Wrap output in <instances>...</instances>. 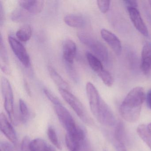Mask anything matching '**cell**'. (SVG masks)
Returning <instances> with one entry per match:
<instances>
[{"instance_id": "obj_12", "label": "cell", "mask_w": 151, "mask_h": 151, "mask_svg": "<svg viewBox=\"0 0 151 151\" xmlns=\"http://www.w3.org/2000/svg\"><path fill=\"white\" fill-rule=\"evenodd\" d=\"M141 69L145 75H147L151 70V42L144 43L141 53Z\"/></svg>"}, {"instance_id": "obj_34", "label": "cell", "mask_w": 151, "mask_h": 151, "mask_svg": "<svg viewBox=\"0 0 151 151\" xmlns=\"http://www.w3.org/2000/svg\"><path fill=\"white\" fill-rule=\"evenodd\" d=\"M0 23L1 25H2L3 22V18H4V11H3V6L1 1L0 2Z\"/></svg>"}, {"instance_id": "obj_24", "label": "cell", "mask_w": 151, "mask_h": 151, "mask_svg": "<svg viewBox=\"0 0 151 151\" xmlns=\"http://www.w3.org/2000/svg\"><path fill=\"white\" fill-rule=\"evenodd\" d=\"M98 75L106 86H111L113 85L114 82V78L108 71L104 69Z\"/></svg>"}, {"instance_id": "obj_13", "label": "cell", "mask_w": 151, "mask_h": 151, "mask_svg": "<svg viewBox=\"0 0 151 151\" xmlns=\"http://www.w3.org/2000/svg\"><path fill=\"white\" fill-rule=\"evenodd\" d=\"M20 6L27 12L31 14H37L40 13L44 6L45 1L42 0L19 1Z\"/></svg>"}, {"instance_id": "obj_32", "label": "cell", "mask_w": 151, "mask_h": 151, "mask_svg": "<svg viewBox=\"0 0 151 151\" xmlns=\"http://www.w3.org/2000/svg\"><path fill=\"white\" fill-rule=\"evenodd\" d=\"M127 8H137L138 6L137 1L134 0H126L124 1Z\"/></svg>"}, {"instance_id": "obj_11", "label": "cell", "mask_w": 151, "mask_h": 151, "mask_svg": "<svg viewBox=\"0 0 151 151\" xmlns=\"http://www.w3.org/2000/svg\"><path fill=\"white\" fill-rule=\"evenodd\" d=\"M0 129L10 142L14 144L17 143V136L15 131L6 116L2 113L0 115Z\"/></svg>"}, {"instance_id": "obj_1", "label": "cell", "mask_w": 151, "mask_h": 151, "mask_svg": "<svg viewBox=\"0 0 151 151\" xmlns=\"http://www.w3.org/2000/svg\"><path fill=\"white\" fill-rule=\"evenodd\" d=\"M144 89L137 86L132 89L124 98L119 108L122 117L127 122H137L140 115L142 104L145 100Z\"/></svg>"}, {"instance_id": "obj_8", "label": "cell", "mask_w": 151, "mask_h": 151, "mask_svg": "<svg viewBox=\"0 0 151 151\" xmlns=\"http://www.w3.org/2000/svg\"><path fill=\"white\" fill-rule=\"evenodd\" d=\"M86 91L91 111L96 117L101 98L96 87L90 82H88L86 84Z\"/></svg>"}, {"instance_id": "obj_16", "label": "cell", "mask_w": 151, "mask_h": 151, "mask_svg": "<svg viewBox=\"0 0 151 151\" xmlns=\"http://www.w3.org/2000/svg\"><path fill=\"white\" fill-rule=\"evenodd\" d=\"M84 140V138L67 134L65 137L66 146L70 151H80Z\"/></svg>"}, {"instance_id": "obj_4", "label": "cell", "mask_w": 151, "mask_h": 151, "mask_svg": "<svg viewBox=\"0 0 151 151\" xmlns=\"http://www.w3.org/2000/svg\"><path fill=\"white\" fill-rule=\"evenodd\" d=\"M59 92L63 99L72 108L83 122L89 125L92 124V120L88 112L82 102L76 96L68 90L59 89Z\"/></svg>"}, {"instance_id": "obj_21", "label": "cell", "mask_w": 151, "mask_h": 151, "mask_svg": "<svg viewBox=\"0 0 151 151\" xmlns=\"http://www.w3.org/2000/svg\"><path fill=\"white\" fill-rule=\"evenodd\" d=\"M32 35L31 28L29 25L22 26L16 32L17 38L22 42H27L30 39Z\"/></svg>"}, {"instance_id": "obj_35", "label": "cell", "mask_w": 151, "mask_h": 151, "mask_svg": "<svg viewBox=\"0 0 151 151\" xmlns=\"http://www.w3.org/2000/svg\"><path fill=\"white\" fill-rule=\"evenodd\" d=\"M1 69L3 72H4L5 74H8L9 75L10 73V70H9V68L8 67V66H4V65H1Z\"/></svg>"}, {"instance_id": "obj_31", "label": "cell", "mask_w": 151, "mask_h": 151, "mask_svg": "<svg viewBox=\"0 0 151 151\" xmlns=\"http://www.w3.org/2000/svg\"><path fill=\"white\" fill-rule=\"evenodd\" d=\"M30 141L29 137L28 136H25L24 137L21 143V151H31L29 147Z\"/></svg>"}, {"instance_id": "obj_23", "label": "cell", "mask_w": 151, "mask_h": 151, "mask_svg": "<svg viewBox=\"0 0 151 151\" xmlns=\"http://www.w3.org/2000/svg\"><path fill=\"white\" fill-rule=\"evenodd\" d=\"M47 136L51 143L55 147L59 150H61L62 147L56 134V132L52 127H49L47 129Z\"/></svg>"}, {"instance_id": "obj_5", "label": "cell", "mask_w": 151, "mask_h": 151, "mask_svg": "<svg viewBox=\"0 0 151 151\" xmlns=\"http://www.w3.org/2000/svg\"><path fill=\"white\" fill-rule=\"evenodd\" d=\"M1 89L4 99V107L9 119L12 122L14 115V94L10 83L6 78L1 79Z\"/></svg>"}, {"instance_id": "obj_7", "label": "cell", "mask_w": 151, "mask_h": 151, "mask_svg": "<svg viewBox=\"0 0 151 151\" xmlns=\"http://www.w3.org/2000/svg\"><path fill=\"white\" fill-rule=\"evenodd\" d=\"M9 43L17 59L24 67L29 68L30 65L29 56L23 45L12 36L8 37Z\"/></svg>"}, {"instance_id": "obj_15", "label": "cell", "mask_w": 151, "mask_h": 151, "mask_svg": "<svg viewBox=\"0 0 151 151\" xmlns=\"http://www.w3.org/2000/svg\"><path fill=\"white\" fill-rule=\"evenodd\" d=\"M65 23L70 27L83 28L86 26V22L83 15L78 14H70L64 17Z\"/></svg>"}, {"instance_id": "obj_39", "label": "cell", "mask_w": 151, "mask_h": 151, "mask_svg": "<svg viewBox=\"0 0 151 151\" xmlns=\"http://www.w3.org/2000/svg\"><path fill=\"white\" fill-rule=\"evenodd\" d=\"M148 2H149V5H150V6L151 7V0L149 1H148Z\"/></svg>"}, {"instance_id": "obj_22", "label": "cell", "mask_w": 151, "mask_h": 151, "mask_svg": "<svg viewBox=\"0 0 151 151\" xmlns=\"http://www.w3.org/2000/svg\"><path fill=\"white\" fill-rule=\"evenodd\" d=\"M49 146V145L42 139H35L30 142L31 151H47Z\"/></svg>"}, {"instance_id": "obj_29", "label": "cell", "mask_w": 151, "mask_h": 151, "mask_svg": "<svg viewBox=\"0 0 151 151\" xmlns=\"http://www.w3.org/2000/svg\"><path fill=\"white\" fill-rule=\"evenodd\" d=\"M19 110L22 118L25 120L29 114V109L26 103L22 99L19 100Z\"/></svg>"}, {"instance_id": "obj_33", "label": "cell", "mask_w": 151, "mask_h": 151, "mask_svg": "<svg viewBox=\"0 0 151 151\" xmlns=\"http://www.w3.org/2000/svg\"><path fill=\"white\" fill-rule=\"evenodd\" d=\"M146 101L147 106L148 108L151 109V89H150L147 92L145 98Z\"/></svg>"}, {"instance_id": "obj_9", "label": "cell", "mask_w": 151, "mask_h": 151, "mask_svg": "<svg viewBox=\"0 0 151 151\" xmlns=\"http://www.w3.org/2000/svg\"><path fill=\"white\" fill-rule=\"evenodd\" d=\"M127 10L132 22L138 31L145 37L148 36L149 34L147 27L137 9L127 8Z\"/></svg>"}, {"instance_id": "obj_30", "label": "cell", "mask_w": 151, "mask_h": 151, "mask_svg": "<svg viewBox=\"0 0 151 151\" xmlns=\"http://www.w3.org/2000/svg\"><path fill=\"white\" fill-rule=\"evenodd\" d=\"M43 91L47 99L52 103L53 104H54V106L61 104L59 99L55 95H54L49 90L47 89H44Z\"/></svg>"}, {"instance_id": "obj_6", "label": "cell", "mask_w": 151, "mask_h": 151, "mask_svg": "<svg viewBox=\"0 0 151 151\" xmlns=\"http://www.w3.org/2000/svg\"><path fill=\"white\" fill-rule=\"evenodd\" d=\"M99 122L108 127L114 126L116 123L114 113L108 105L101 99L98 113L96 116Z\"/></svg>"}, {"instance_id": "obj_18", "label": "cell", "mask_w": 151, "mask_h": 151, "mask_svg": "<svg viewBox=\"0 0 151 151\" xmlns=\"http://www.w3.org/2000/svg\"><path fill=\"white\" fill-rule=\"evenodd\" d=\"M126 141V132L124 124L122 122H117L116 125L114 135V142L125 145Z\"/></svg>"}, {"instance_id": "obj_27", "label": "cell", "mask_w": 151, "mask_h": 151, "mask_svg": "<svg viewBox=\"0 0 151 151\" xmlns=\"http://www.w3.org/2000/svg\"><path fill=\"white\" fill-rule=\"evenodd\" d=\"M65 63L66 70L68 76L74 82L77 83L78 81V75L73 66V64Z\"/></svg>"}, {"instance_id": "obj_37", "label": "cell", "mask_w": 151, "mask_h": 151, "mask_svg": "<svg viewBox=\"0 0 151 151\" xmlns=\"http://www.w3.org/2000/svg\"><path fill=\"white\" fill-rule=\"evenodd\" d=\"M47 151H56V149L52 146L49 145V146L48 147V150H47Z\"/></svg>"}, {"instance_id": "obj_25", "label": "cell", "mask_w": 151, "mask_h": 151, "mask_svg": "<svg viewBox=\"0 0 151 151\" xmlns=\"http://www.w3.org/2000/svg\"><path fill=\"white\" fill-rule=\"evenodd\" d=\"M27 11L23 9H17L11 14V18L12 21L16 22H20L23 21L27 17Z\"/></svg>"}, {"instance_id": "obj_3", "label": "cell", "mask_w": 151, "mask_h": 151, "mask_svg": "<svg viewBox=\"0 0 151 151\" xmlns=\"http://www.w3.org/2000/svg\"><path fill=\"white\" fill-rule=\"evenodd\" d=\"M78 37L83 44L87 46L101 61L106 62L108 59V52L106 47L101 42L93 37L91 34L84 32H78Z\"/></svg>"}, {"instance_id": "obj_20", "label": "cell", "mask_w": 151, "mask_h": 151, "mask_svg": "<svg viewBox=\"0 0 151 151\" xmlns=\"http://www.w3.org/2000/svg\"><path fill=\"white\" fill-rule=\"evenodd\" d=\"M137 131L139 137L151 149V133L148 131L147 126L144 124H139Z\"/></svg>"}, {"instance_id": "obj_14", "label": "cell", "mask_w": 151, "mask_h": 151, "mask_svg": "<svg viewBox=\"0 0 151 151\" xmlns=\"http://www.w3.org/2000/svg\"><path fill=\"white\" fill-rule=\"evenodd\" d=\"M63 51L65 62L73 64L74 58L76 53L77 47L76 43L71 40H67L63 44Z\"/></svg>"}, {"instance_id": "obj_17", "label": "cell", "mask_w": 151, "mask_h": 151, "mask_svg": "<svg viewBox=\"0 0 151 151\" xmlns=\"http://www.w3.org/2000/svg\"><path fill=\"white\" fill-rule=\"evenodd\" d=\"M48 70L49 75L55 83L59 87V89L69 90V86L68 83L58 74L54 68L51 66H48Z\"/></svg>"}, {"instance_id": "obj_28", "label": "cell", "mask_w": 151, "mask_h": 151, "mask_svg": "<svg viewBox=\"0 0 151 151\" xmlns=\"http://www.w3.org/2000/svg\"><path fill=\"white\" fill-rule=\"evenodd\" d=\"M110 1L107 0H99L97 1V5L101 12L103 14H106L108 11L110 6Z\"/></svg>"}, {"instance_id": "obj_19", "label": "cell", "mask_w": 151, "mask_h": 151, "mask_svg": "<svg viewBox=\"0 0 151 151\" xmlns=\"http://www.w3.org/2000/svg\"><path fill=\"white\" fill-rule=\"evenodd\" d=\"M86 56L90 67L97 74H99L104 69L101 61L94 55L87 52L86 53Z\"/></svg>"}, {"instance_id": "obj_2", "label": "cell", "mask_w": 151, "mask_h": 151, "mask_svg": "<svg viewBox=\"0 0 151 151\" xmlns=\"http://www.w3.org/2000/svg\"><path fill=\"white\" fill-rule=\"evenodd\" d=\"M54 109L58 119L67 131V134L75 136L83 132V130L77 125L71 114L62 103L54 106Z\"/></svg>"}, {"instance_id": "obj_26", "label": "cell", "mask_w": 151, "mask_h": 151, "mask_svg": "<svg viewBox=\"0 0 151 151\" xmlns=\"http://www.w3.org/2000/svg\"><path fill=\"white\" fill-rule=\"evenodd\" d=\"M0 54H1V62H3V63L1 64V65H4V66H8V56L7 52L6 49V47L4 45L3 42V39H2V36H1V38H0Z\"/></svg>"}, {"instance_id": "obj_10", "label": "cell", "mask_w": 151, "mask_h": 151, "mask_svg": "<svg viewBox=\"0 0 151 151\" xmlns=\"http://www.w3.org/2000/svg\"><path fill=\"white\" fill-rule=\"evenodd\" d=\"M101 35L114 52L116 55H120L122 53V45L118 38L114 33L105 29L101 31Z\"/></svg>"}, {"instance_id": "obj_38", "label": "cell", "mask_w": 151, "mask_h": 151, "mask_svg": "<svg viewBox=\"0 0 151 151\" xmlns=\"http://www.w3.org/2000/svg\"><path fill=\"white\" fill-rule=\"evenodd\" d=\"M147 128L149 132L151 133V123H149V124L147 125Z\"/></svg>"}, {"instance_id": "obj_36", "label": "cell", "mask_w": 151, "mask_h": 151, "mask_svg": "<svg viewBox=\"0 0 151 151\" xmlns=\"http://www.w3.org/2000/svg\"><path fill=\"white\" fill-rule=\"evenodd\" d=\"M25 88L26 89V91L28 93V94H30V91L29 88V86H28V83H25Z\"/></svg>"}]
</instances>
